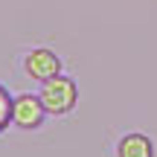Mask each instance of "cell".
Masks as SVG:
<instances>
[{
    "label": "cell",
    "instance_id": "cell-1",
    "mask_svg": "<svg viewBox=\"0 0 157 157\" xmlns=\"http://www.w3.org/2000/svg\"><path fill=\"white\" fill-rule=\"evenodd\" d=\"M38 96L50 117H70L78 108V82L67 73H58L38 84Z\"/></svg>",
    "mask_w": 157,
    "mask_h": 157
},
{
    "label": "cell",
    "instance_id": "cell-2",
    "mask_svg": "<svg viewBox=\"0 0 157 157\" xmlns=\"http://www.w3.org/2000/svg\"><path fill=\"white\" fill-rule=\"evenodd\" d=\"M17 67H21V73L26 76L29 82H35V84L64 73V61H61V56H58L52 47H29V50H23L21 58H17Z\"/></svg>",
    "mask_w": 157,
    "mask_h": 157
},
{
    "label": "cell",
    "instance_id": "cell-3",
    "mask_svg": "<svg viewBox=\"0 0 157 157\" xmlns=\"http://www.w3.org/2000/svg\"><path fill=\"white\" fill-rule=\"evenodd\" d=\"M50 117V111L44 108L38 93H29V90H21L12 99V128L17 131H41Z\"/></svg>",
    "mask_w": 157,
    "mask_h": 157
},
{
    "label": "cell",
    "instance_id": "cell-4",
    "mask_svg": "<svg viewBox=\"0 0 157 157\" xmlns=\"http://www.w3.org/2000/svg\"><path fill=\"white\" fill-rule=\"evenodd\" d=\"M154 140L143 131H128L113 143V157H154Z\"/></svg>",
    "mask_w": 157,
    "mask_h": 157
},
{
    "label": "cell",
    "instance_id": "cell-5",
    "mask_svg": "<svg viewBox=\"0 0 157 157\" xmlns=\"http://www.w3.org/2000/svg\"><path fill=\"white\" fill-rule=\"evenodd\" d=\"M12 99H15V93L0 82V134L12 128Z\"/></svg>",
    "mask_w": 157,
    "mask_h": 157
}]
</instances>
